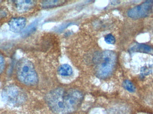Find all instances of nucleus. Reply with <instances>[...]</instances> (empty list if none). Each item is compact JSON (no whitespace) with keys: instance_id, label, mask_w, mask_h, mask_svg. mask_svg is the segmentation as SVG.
Here are the masks:
<instances>
[{"instance_id":"1","label":"nucleus","mask_w":153,"mask_h":114,"mask_svg":"<svg viewBox=\"0 0 153 114\" xmlns=\"http://www.w3.org/2000/svg\"><path fill=\"white\" fill-rule=\"evenodd\" d=\"M83 95L75 89L57 88L47 95V103L49 108L56 114H70L75 112L83 100Z\"/></svg>"},{"instance_id":"4","label":"nucleus","mask_w":153,"mask_h":114,"mask_svg":"<svg viewBox=\"0 0 153 114\" xmlns=\"http://www.w3.org/2000/svg\"><path fill=\"white\" fill-rule=\"evenodd\" d=\"M1 96L5 104L13 107L21 105L27 99L25 92L20 88L15 85L5 87L2 92Z\"/></svg>"},{"instance_id":"14","label":"nucleus","mask_w":153,"mask_h":114,"mask_svg":"<svg viewBox=\"0 0 153 114\" xmlns=\"http://www.w3.org/2000/svg\"><path fill=\"white\" fill-rule=\"evenodd\" d=\"M5 59L4 57L0 54V74L3 72L5 67Z\"/></svg>"},{"instance_id":"12","label":"nucleus","mask_w":153,"mask_h":114,"mask_svg":"<svg viewBox=\"0 0 153 114\" xmlns=\"http://www.w3.org/2000/svg\"><path fill=\"white\" fill-rule=\"evenodd\" d=\"M123 87L125 89L131 93L135 92L136 90V88L134 85L128 80H126L123 82Z\"/></svg>"},{"instance_id":"10","label":"nucleus","mask_w":153,"mask_h":114,"mask_svg":"<svg viewBox=\"0 0 153 114\" xmlns=\"http://www.w3.org/2000/svg\"><path fill=\"white\" fill-rule=\"evenodd\" d=\"M58 74L62 76H69L72 75L73 72L72 68L68 64L62 65L59 66L57 70Z\"/></svg>"},{"instance_id":"11","label":"nucleus","mask_w":153,"mask_h":114,"mask_svg":"<svg viewBox=\"0 0 153 114\" xmlns=\"http://www.w3.org/2000/svg\"><path fill=\"white\" fill-rule=\"evenodd\" d=\"M38 24V22L37 21H36L30 24L22 32V36L23 37H26L33 34L36 29Z\"/></svg>"},{"instance_id":"7","label":"nucleus","mask_w":153,"mask_h":114,"mask_svg":"<svg viewBox=\"0 0 153 114\" xmlns=\"http://www.w3.org/2000/svg\"><path fill=\"white\" fill-rule=\"evenodd\" d=\"M17 10L20 12H25L33 8L35 4L33 1H14Z\"/></svg>"},{"instance_id":"13","label":"nucleus","mask_w":153,"mask_h":114,"mask_svg":"<svg viewBox=\"0 0 153 114\" xmlns=\"http://www.w3.org/2000/svg\"><path fill=\"white\" fill-rule=\"evenodd\" d=\"M104 41L108 44H114L116 43V39L113 35L111 34H108L104 37Z\"/></svg>"},{"instance_id":"9","label":"nucleus","mask_w":153,"mask_h":114,"mask_svg":"<svg viewBox=\"0 0 153 114\" xmlns=\"http://www.w3.org/2000/svg\"><path fill=\"white\" fill-rule=\"evenodd\" d=\"M66 2L63 0H48L42 2L41 6L45 9H50L61 6Z\"/></svg>"},{"instance_id":"15","label":"nucleus","mask_w":153,"mask_h":114,"mask_svg":"<svg viewBox=\"0 0 153 114\" xmlns=\"http://www.w3.org/2000/svg\"><path fill=\"white\" fill-rule=\"evenodd\" d=\"M152 72V71H151L150 68H148L146 67V68H143V71H142V73L143 74V75H146V74H150V72Z\"/></svg>"},{"instance_id":"3","label":"nucleus","mask_w":153,"mask_h":114,"mask_svg":"<svg viewBox=\"0 0 153 114\" xmlns=\"http://www.w3.org/2000/svg\"><path fill=\"white\" fill-rule=\"evenodd\" d=\"M17 78L22 83L34 86L38 82V77L33 63L26 59H21L16 67Z\"/></svg>"},{"instance_id":"5","label":"nucleus","mask_w":153,"mask_h":114,"mask_svg":"<svg viewBox=\"0 0 153 114\" xmlns=\"http://www.w3.org/2000/svg\"><path fill=\"white\" fill-rule=\"evenodd\" d=\"M153 9V1L149 0L128 10L127 15L134 19L146 18L152 14Z\"/></svg>"},{"instance_id":"6","label":"nucleus","mask_w":153,"mask_h":114,"mask_svg":"<svg viewBox=\"0 0 153 114\" xmlns=\"http://www.w3.org/2000/svg\"><path fill=\"white\" fill-rule=\"evenodd\" d=\"M8 24L11 31L14 33H19L26 26V19L22 17L13 18L10 21Z\"/></svg>"},{"instance_id":"2","label":"nucleus","mask_w":153,"mask_h":114,"mask_svg":"<svg viewBox=\"0 0 153 114\" xmlns=\"http://www.w3.org/2000/svg\"><path fill=\"white\" fill-rule=\"evenodd\" d=\"M117 56L113 51L106 50L101 53L96 59V74L100 79L108 78L114 71Z\"/></svg>"},{"instance_id":"8","label":"nucleus","mask_w":153,"mask_h":114,"mask_svg":"<svg viewBox=\"0 0 153 114\" xmlns=\"http://www.w3.org/2000/svg\"><path fill=\"white\" fill-rule=\"evenodd\" d=\"M129 51L131 53H143L153 55V48L149 46L143 44H135L130 48Z\"/></svg>"}]
</instances>
